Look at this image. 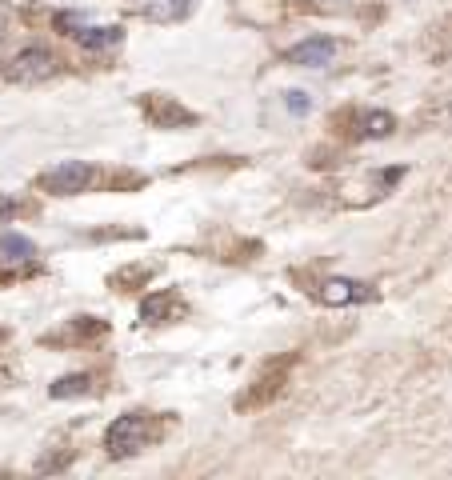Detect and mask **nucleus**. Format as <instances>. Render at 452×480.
Instances as JSON below:
<instances>
[{"mask_svg":"<svg viewBox=\"0 0 452 480\" xmlns=\"http://www.w3.org/2000/svg\"><path fill=\"white\" fill-rule=\"evenodd\" d=\"M184 316V300L176 288H157V293L145 296V304H140V320L145 324H169V320Z\"/></svg>","mask_w":452,"mask_h":480,"instance_id":"9","label":"nucleus"},{"mask_svg":"<svg viewBox=\"0 0 452 480\" xmlns=\"http://www.w3.org/2000/svg\"><path fill=\"white\" fill-rule=\"evenodd\" d=\"M293 364H296V352H288V357H281V360H269V364L260 369L257 381H252L245 393L236 396V412H257V408H269L272 400L284 393Z\"/></svg>","mask_w":452,"mask_h":480,"instance_id":"2","label":"nucleus"},{"mask_svg":"<svg viewBox=\"0 0 452 480\" xmlns=\"http://www.w3.org/2000/svg\"><path fill=\"white\" fill-rule=\"evenodd\" d=\"M92 180H97V168L88 160H61L49 173H40L37 185L44 192H52V197H76V192H88Z\"/></svg>","mask_w":452,"mask_h":480,"instance_id":"4","label":"nucleus"},{"mask_svg":"<svg viewBox=\"0 0 452 480\" xmlns=\"http://www.w3.org/2000/svg\"><path fill=\"white\" fill-rule=\"evenodd\" d=\"M312 296H317L320 304H365V300H377V288L365 281H353V276H324V281L312 288Z\"/></svg>","mask_w":452,"mask_h":480,"instance_id":"7","label":"nucleus"},{"mask_svg":"<svg viewBox=\"0 0 452 480\" xmlns=\"http://www.w3.org/2000/svg\"><path fill=\"white\" fill-rule=\"evenodd\" d=\"M332 124H341L348 140H384L396 133V116L384 109H344L332 116Z\"/></svg>","mask_w":452,"mask_h":480,"instance_id":"3","label":"nucleus"},{"mask_svg":"<svg viewBox=\"0 0 452 480\" xmlns=\"http://www.w3.org/2000/svg\"><path fill=\"white\" fill-rule=\"evenodd\" d=\"M88 393H92V376L88 372H68V376L49 384L52 400H73V396H88Z\"/></svg>","mask_w":452,"mask_h":480,"instance_id":"12","label":"nucleus"},{"mask_svg":"<svg viewBox=\"0 0 452 480\" xmlns=\"http://www.w3.org/2000/svg\"><path fill=\"white\" fill-rule=\"evenodd\" d=\"M152 272H157V264H128V269H121V272H112V284L116 288H145L148 281H152Z\"/></svg>","mask_w":452,"mask_h":480,"instance_id":"14","label":"nucleus"},{"mask_svg":"<svg viewBox=\"0 0 452 480\" xmlns=\"http://www.w3.org/2000/svg\"><path fill=\"white\" fill-rule=\"evenodd\" d=\"M76 37H80V44H85L88 52H97V49H112V44H121L124 28L121 25H104V28H85V32H76Z\"/></svg>","mask_w":452,"mask_h":480,"instance_id":"13","label":"nucleus"},{"mask_svg":"<svg viewBox=\"0 0 452 480\" xmlns=\"http://www.w3.org/2000/svg\"><path fill=\"white\" fill-rule=\"evenodd\" d=\"M61 73V61L52 56L49 49H20L13 61L4 64V76L13 85H44Z\"/></svg>","mask_w":452,"mask_h":480,"instance_id":"5","label":"nucleus"},{"mask_svg":"<svg viewBox=\"0 0 452 480\" xmlns=\"http://www.w3.org/2000/svg\"><path fill=\"white\" fill-rule=\"evenodd\" d=\"M0 260H8V264H28V260H37V245L20 233H0Z\"/></svg>","mask_w":452,"mask_h":480,"instance_id":"11","label":"nucleus"},{"mask_svg":"<svg viewBox=\"0 0 452 480\" xmlns=\"http://www.w3.org/2000/svg\"><path fill=\"white\" fill-rule=\"evenodd\" d=\"M160 432H157V417L152 412H124V417H116L109 424L104 448H109V456L124 460V456H136L140 448H148Z\"/></svg>","mask_w":452,"mask_h":480,"instance_id":"1","label":"nucleus"},{"mask_svg":"<svg viewBox=\"0 0 452 480\" xmlns=\"http://www.w3.org/2000/svg\"><path fill=\"white\" fill-rule=\"evenodd\" d=\"M336 52H341V40L336 37H308L293 49H284L281 61L284 64H296V68H329L336 61Z\"/></svg>","mask_w":452,"mask_h":480,"instance_id":"8","label":"nucleus"},{"mask_svg":"<svg viewBox=\"0 0 452 480\" xmlns=\"http://www.w3.org/2000/svg\"><path fill=\"white\" fill-rule=\"evenodd\" d=\"M284 104H288V112L305 116V112L312 109V97H308V92H300V88H288V92H284Z\"/></svg>","mask_w":452,"mask_h":480,"instance_id":"16","label":"nucleus"},{"mask_svg":"<svg viewBox=\"0 0 452 480\" xmlns=\"http://www.w3.org/2000/svg\"><path fill=\"white\" fill-rule=\"evenodd\" d=\"M56 28L68 32V37H76V32H85V28H88V16L85 13H61V16H56Z\"/></svg>","mask_w":452,"mask_h":480,"instance_id":"15","label":"nucleus"},{"mask_svg":"<svg viewBox=\"0 0 452 480\" xmlns=\"http://www.w3.org/2000/svg\"><path fill=\"white\" fill-rule=\"evenodd\" d=\"M13 212H20V200H0V221L13 216Z\"/></svg>","mask_w":452,"mask_h":480,"instance_id":"17","label":"nucleus"},{"mask_svg":"<svg viewBox=\"0 0 452 480\" xmlns=\"http://www.w3.org/2000/svg\"><path fill=\"white\" fill-rule=\"evenodd\" d=\"M4 336H8V333H4V328H0V340H4Z\"/></svg>","mask_w":452,"mask_h":480,"instance_id":"18","label":"nucleus"},{"mask_svg":"<svg viewBox=\"0 0 452 480\" xmlns=\"http://www.w3.org/2000/svg\"><path fill=\"white\" fill-rule=\"evenodd\" d=\"M140 109H145V116H148L152 128H193V124L200 121L193 109H184L181 100L164 97V92H148V97H140Z\"/></svg>","mask_w":452,"mask_h":480,"instance_id":"6","label":"nucleus"},{"mask_svg":"<svg viewBox=\"0 0 452 480\" xmlns=\"http://www.w3.org/2000/svg\"><path fill=\"white\" fill-rule=\"evenodd\" d=\"M196 8V0H148L145 4V20H152V25H181V20H188Z\"/></svg>","mask_w":452,"mask_h":480,"instance_id":"10","label":"nucleus"}]
</instances>
